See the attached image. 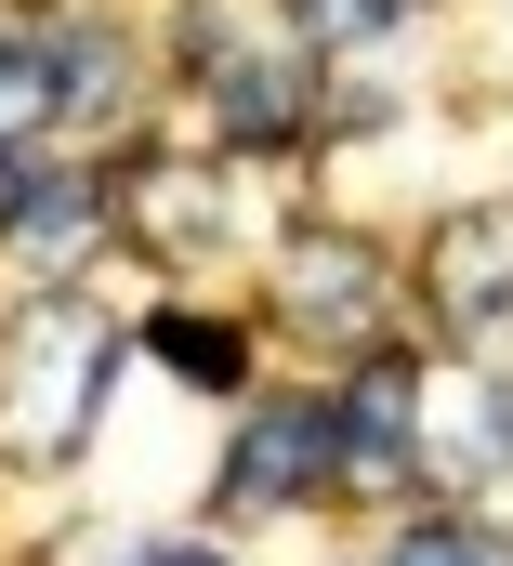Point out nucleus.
<instances>
[{"label": "nucleus", "mask_w": 513, "mask_h": 566, "mask_svg": "<svg viewBox=\"0 0 513 566\" xmlns=\"http://www.w3.org/2000/svg\"><path fill=\"white\" fill-rule=\"evenodd\" d=\"M93 396H106V316L80 290H40L0 329V448L27 474H66L93 448Z\"/></svg>", "instance_id": "1"}, {"label": "nucleus", "mask_w": 513, "mask_h": 566, "mask_svg": "<svg viewBox=\"0 0 513 566\" xmlns=\"http://www.w3.org/2000/svg\"><path fill=\"white\" fill-rule=\"evenodd\" d=\"M343 474V422L329 409H251V434H238V461H224V514H290V501H316Z\"/></svg>", "instance_id": "2"}, {"label": "nucleus", "mask_w": 513, "mask_h": 566, "mask_svg": "<svg viewBox=\"0 0 513 566\" xmlns=\"http://www.w3.org/2000/svg\"><path fill=\"white\" fill-rule=\"evenodd\" d=\"M224 185H238V171H224V158H198V145H185V158H132L119 224L158 251V264H198V251H211V224H224Z\"/></svg>", "instance_id": "3"}, {"label": "nucleus", "mask_w": 513, "mask_h": 566, "mask_svg": "<svg viewBox=\"0 0 513 566\" xmlns=\"http://www.w3.org/2000/svg\"><path fill=\"white\" fill-rule=\"evenodd\" d=\"M329 422H343V474H356V488H395V474L421 461V448H408V434H421V369L369 343V356L343 369V409H329Z\"/></svg>", "instance_id": "4"}, {"label": "nucleus", "mask_w": 513, "mask_h": 566, "mask_svg": "<svg viewBox=\"0 0 513 566\" xmlns=\"http://www.w3.org/2000/svg\"><path fill=\"white\" fill-rule=\"evenodd\" d=\"M198 80H211V119H224V145L238 158H263V145H303V80L276 66V53H224V27H198Z\"/></svg>", "instance_id": "5"}, {"label": "nucleus", "mask_w": 513, "mask_h": 566, "mask_svg": "<svg viewBox=\"0 0 513 566\" xmlns=\"http://www.w3.org/2000/svg\"><path fill=\"white\" fill-rule=\"evenodd\" d=\"M435 303L474 329V316H513V211H461L435 238Z\"/></svg>", "instance_id": "6"}, {"label": "nucleus", "mask_w": 513, "mask_h": 566, "mask_svg": "<svg viewBox=\"0 0 513 566\" xmlns=\"http://www.w3.org/2000/svg\"><path fill=\"white\" fill-rule=\"evenodd\" d=\"M383 303V251H356V238H303L290 251V316L303 329H356Z\"/></svg>", "instance_id": "7"}, {"label": "nucleus", "mask_w": 513, "mask_h": 566, "mask_svg": "<svg viewBox=\"0 0 513 566\" xmlns=\"http://www.w3.org/2000/svg\"><path fill=\"white\" fill-rule=\"evenodd\" d=\"M66 119V66H53V27H0V145H40Z\"/></svg>", "instance_id": "8"}, {"label": "nucleus", "mask_w": 513, "mask_h": 566, "mask_svg": "<svg viewBox=\"0 0 513 566\" xmlns=\"http://www.w3.org/2000/svg\"><path fill=\"white\" fill-rule=\"evenodd\" d=\"M158 356H171L198 396H238V382H251V343H238L224 316H158Z\"/></svg>", "instance_id": "9"}, {"label": "nucleus", "mask_w": 513, "mask_h": 566, "mask_svg": "<svg viewBox=\"0 0 513 566\" xmlns=\"http://www.w3.org/2000/svg\"><path fill=\"white\" fill-rule=\"evenodd\" d=\"M383 566H513V541H488V527H408Z\"/></svg>", "instance_id": "10"}, {"label": "nucleus", "mask_w": 513, "mask_h": 566, "mask_svg": "<svg viewBox=\"0 0 513 566\" xmlns=\"http://www.w3.org/2000/svg\"><path fill=\"white\" fill-rule=\"evenodd\" d=\"M40 185H53V158H40V145H0V238L27 224V198H40Z\"/></svg>", "instance_id": "11"}, {"label": "nucleus", "mask_w": 513, "mask_h": 566, "mask_svg": "<svg viewBox=\"0 0 513 566\" xmlns=\"http://www.w3.org/2000/svg\"><path fill=\"white\" fill-rule=\"evenodd\" d=\"M132 566H224L211 541H158V554H132Z\"/></svg>", "instance_id": "12"}]
</instances>
